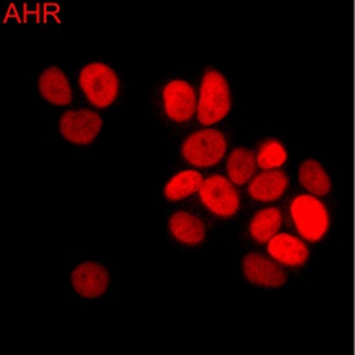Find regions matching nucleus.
I'll return each mask as SVG.
<instances>
[{"instance_id": "nucleus-15", "label": "nucleus", "mask_w": 355, "mask_h": 355, "mask_svg": "<svg viewBox=\"0 0 355 355\" xmlns=\"http://www.w3.org/2000/svg\"><path fill=\"white\" fill-rule=\"evenodd\" d=\"M282 225V214L278 208H265L257 212L250 224V234L259 243L269 242L275 236Z\"/></svg>"}, {"instance_id": "nucleus-6", "label": "nucleus", "mask_w": 355, "mask_h": 355, "mask_svg": "<svg viewBox=\"0 0 355 355\" xmlns=\"http://www.w3.org/2000/svg\"><path fill=\"white\" fill-rule=\"evenodd\" d=\"M103 119L97 112L80 109L66 112L60 119V132L65 140L75 145H89L100 135Z\"/></svg>"}, {"instance_id": "nucleus-9", "label": "nucleus", "mask_w": 355, "mask_h": 355, "mask_svg": "<svg viewBox=\"0 0 355 355\" xmlns=\"http://www.w3.org/2000/svg\"><path fill=\"white\" fill-rule=\"evenodd\" d=\"M243 274L247 281L266 288H279L287 282L281 268L259 253H248L244 257Z\"/></svg>"}, {"instance_id": "nucleus-18", "label": "nucleus", "mask_w": 355, "mask_h": 355, "mask_svg": "<svg viewBox=\"0 0 355 355\" xmlns=\"http://www.w3.org/2000/svg\"><path fill=\"white\" fill-rule=\"evenodd\" d=\"M287 160V151L279 141H266L257 155V164L262 169L278 168Z\"/></svg>"}, {"instance_id": "nucleus-16", "label": "nucleus", "mask_w": 355, "mask_h": 355, "mask_svg": "<svg viewBox=\"0 0 355 355\" xmlns=\"http://www.w3.org/2000/svg\"><path fill=\"white\" fill-rule=\"evenodd\" d=\"M226 168L235 185H244L256 172V158L251 150L238 148L232 151Z\"/></svg>"}, {"instance_id": "nucleus-2", "label": "nucleus", "mask_w": 355, "mask_h": 355, "mask_svg": "<svg viewBox=\"0 0 355 355\" xmlns=\"http://www.w3.org/2000/svg\"><path fill=\"white\" fill-rule=\"evenodd\" d=\"M291 216L300 235L309 242H319L329 227L326 206L314 196H299L291 205Z\"/></svg>"}, {"instance_id": "nucleus-11", "label": "nucleus", "mask_w": 355, "mask_h": 355, "mask_svg": "<svg viewBox=\"0 0 355 355\" xmlns=\"http://www.w3.org/2000/svg\"><path fill=\"white\" fill-rule=\"evenodd\" d=\"M37 88L48 103L58 106H66L71 103V87L64 71L57 66L48 67L40 74Z\"/></svg>"}, {"instance_id": "nucleus-10", "label": "nucleus", "mask_w": 355, "mask_h": 355, "mask_svg": "<svg viewBox=\"0 0 355 355\" xmlns=\"http://www.w3.org/2000/svg\"><path fill=\"white\" fill-rule=\"evenodd\" d=\"M268 251L275 261L286 266H302L309 259L308 247L290 234H277L272 236L268 244Z\"/></svg>"}, {"instance_id": "nucleus-4", "label": "nucleus", "mask_w": 355, "mask_h": 355, "mask_svg": "<svg viewBox=\"0 0 355 355\" xmlns=\"http://www.w3.org/2000/svg\"><path fill=\"white\" fill-rule=\"evenodd\" d=\"M226 140L217 130H202L189 136L182 144V155L196 167H212L224 158Z\"/></svg>"}, {"instance_id": "nucleus-3", "label": "nucleus", "mask_w": 355, "mask_h": 355, "mask_svg": "<svg viewBox=\"0 0 355 355\" xmlns=\"http://www.w3.org/2000/svg\"><path fill=\"white\" fill-rule=\"evenodd\" d=\"M79 85L88 101L100 109L110 106L119 92L118 75L103 62L85 66L79 75Z\"/></svg>"}, {"instance_id": "nucleus-5", "label": "nucleus", "mask_w": 355, "mask_h": 355, "mask_svg": "<svg viewBox=\"0 0 355 355\" xmlns=\"http://www.w3.org/2000/svg\"><path fill=\"white\" fill-rule=\"evenodd\" d=\"M203 205L216 216L232 217L239 209V194L224 176L215 175L203 181L199 190Z\"/></svg>"}, {"instance_id": "nucleus-13", "label": "nucleus", "mask_w": 355, "mask_h": 355, "mask_svg": "<svg viewBox=\"0 0 355 355\" xmlns=\"http://www.w3.org/2000/svg\"><path fill=\"white\" fill-rule=\"evenodd\" d=\"M169 230L181 243L196 245L206 236V227L202 220L185 211L176 212L169 220Z\"/></svg>"}, {"instance_id": "nucleus-17", "label": "nucleus", "mask_w": 355, "mask_h": 355, "mask_svg": "<svg viewBox=\"0 0 355 355\" xmlns=\"http://www.w3.org/2000/svg\"><path fill=\"white\" fill-rule=\"evenodd\" d=\"M203 185V178L198 171L187 169L178 173L171 178L168 184L164 187V194L169 200L178 202L187 196L194 194L200 190Z\"/></svg>"}, {"instance_id": "nucleus-7", "label": "nucleus", "mask_w": 355, "mask_h": 355, "mask_svg": "<svg viewBox=\"0 0 355 355\" xmlns=\"http://www.w3.org/2000/svg\"><path fill=\"white\" fill-rule=\"evenodd\" d=\"M164 110L169 119L187 122L194 115L196 106V91L193 85L184 80H172L163 91Z\"/></svg>"}, {"instance_id": "nucleus-1", "label": "nucleus", "mask_w": 355, "mask_h": 355, "mask_svg": "<svg viewBox=\"0 0 355 355\" xmlns=\"http://www.w3.org/2000/svg\"><path fill=\"white\" fill-rule=\"evenodd\" d=\"M230 109V88L224 75L217 70H208L200 85L198 121L205 125L221 122L229 114Z\"/></svg>"}, {"instance_id": "nucleus-8", "label": "nucleus", "mask_w": 355, "mask_h": 355, "mask_svg": "<svg viewBox=\"0 0 355 355\" xmlns=\"http://www.w3.org/2000/svg\"><path fill=\"white\" fill-rule=\"evenodd\" d=\"M109 271L98 262L87 261L78 265L71 272L75 292L85 299L103 296L109 287Z\"/></svg>"}, {"instance_id": "nucleus-12", "label": "nucleus", "mask_w": 355, "mask_h": 355, "mask_svg": "<svg viewBox=\"0 0 355 355\" xmlns=\"http://www.w3.org/2000/svg\"><path fill=\"white\" fill-rule=\"evenodd\" d=\"M288 187L287 175L279 169H268L260 173L248 187V193L260 202H272L279 199Z\"/></svg>"}, {"instance_id": "nucleus-14", "label": "nucleus", "mask_w": 355, "mask_h": 355, "mask_svg": "<svg viewBox=\"0 0 355 355\" xmlns=\"http://www.w3.org/2000/svg\"><path fill=\"white\" fill-rule=\"evenodd\" d=\"M299 180L301 185L314 196H326L332 187L327 172L314 159L305 160L300 166Z\"/></svg>"}]
</instances>
